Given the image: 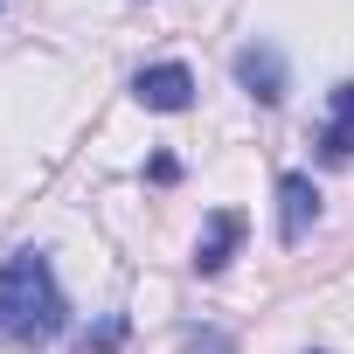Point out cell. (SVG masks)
<instances>
[{
  "label": "cell",
  "instance_id": "obj_2",
  "mask_svg": "<svg viewBox=\"0 0 354 354\" xmlns=\"http://www.w3.org/2000/svg\"><path fill=\"white\" fill-rule=\"evenodd\" d=\"M132 97L146 111H188L195 104V70L188 63H153V70L132 77Z\"/></svg>",
  "mask_w": 354,
  "mask_h": 354
},
{
  "label": "cell",
  "instance_id": "obj_7",
  "mask_svg": "<svg viewBox=\"0 0 354 354\" xmlns=\"http://www.w3.org/2000/svg\"><path fill=\"white\" fill-rule=\"evenodd\" d=\"M181 340H188V354H236V347H230V333H216V326H188Z\"/></svg>",
  "mask_w": 354,
  "mask_h": 354
},
{
  "label": "cell",
  "instance_id": "obj_6",
  "mask_svg": "<svg viewBox=\"0 0 354 354\" xmlns=\"http://www.w3.org/2000/svg\"><path fill=\"white\" fill-rule=\"evenodd\" d=\"M236 236H243V216H236V209H216V216H209V230H202V243H195V271H202V278H216V271L236 257Z\"/></svg>",
  "mask_w": 354,
  "mask_h": 354
},
{
  "label": "cell",
  "instance_id": "obj_1",
  "mask_svg": "<svg viewBox=\"0 0 354 354\" xmlns=\"http://www.w3.org/2000/svg\"><path fill=\"white\" fill-rule=\"evenodd\" d=\"M63 313L70 306H63V285H56L42 250H15L8 264H0V340H21V347L56 340Z\"/></svg>",
  "mask_w": 354,
  "mask_h": 354
},
{
  "label": "cell",
  "instance_id": "obj_4",
  "mask_svg": "<svg viewBox=\"0 0 354 354\" xmlns=\"http://www.w3.org/2000/svg\"><path fill=\"white\" fill-rule=\"evenodd\" d=\"M313 223H319V188L306 181V174H285V181H278V236L299 243Z\"/></svg>",
  "mask_w": 354,
  "mask_h": 354
},
{
  "label": "cell",
  "instance_id": "obj_8",
  "mask_svg": "<svg viewBox=\"0 0 354 354\" xmlns=\"http://www.w3.org/2000/svg\"><path fill=\"white\" fill-rule=\"evenodd\" d=\"M118 340H125V319H104L97 333H84V347H97V354H104V347H118Z\"/></svg>",
  "mask_w": 354,
  "mask_h": 354
},
{
  "label": "cell",
  "instance_id": "obj_3",
  "mask_svg": "<svg viewBox=\"0 0 354 354\" xmlns=\"http://www.w3.org/2000/svg\"><path fill=\"white\" fill-rule=\"evenodd\" d=\"M236 84H243L257 104H278V97L292 91V70H285V56H278L271 42H250V49H236Z\"/></svg>",
  "mask_w": 354,
  "mask_h": 354
},
{
  "label": "cell",
  "instance_id": "obj_5",
  "mask_svg": "<svg viewBox=\"0 0 354 354\" xmlns=\"http://www.w3.org/2000/svg\"><path fill=\"white\" fill-rule=\"evenodd\" d=\"M319 160H326V167H347V160H354V84H333L326 132H319Z\"/></svg>",
  "mask_w": 354,
  "mask_h": 354
}]
</instances>
